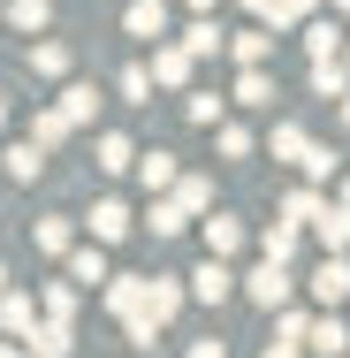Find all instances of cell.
Segmentation results:
<instances>
[{
	"label": "cell",
	"instance_id": "cell-1",
	"mask_svg": "<svg viewBox=\"0 0 350 358\" xmlns=\"http://www.w3.org/2000/svg\"><path fill=\"white\" fill-rule=\"evenodd\" d=\"M289 289H297L289 259H267V252H259V267L244 275V297H251V305H267V313H282V305H289Z\"/></svg>",
	"mask_w": 350,
	"mask_h": 358
},
{
	"label": "cell",
	"instance_id": "cell-2",
	"mask_svg": "<svg viewBox=\"0 0 350 358\" xmlns=\"http://www.w3.org/2000/svg\"><path fill=\"white\" fill-rule=\"evenodd\" d=\"M99 297H107V313H115V320H138L145 305H152V275H115Z\"/></svg>",
	"mask_w": 350,
	"mask_h": 358
},
{
	"label": "cell",
	"instance_id": "cell-3",
	"mask_svg": "<svg viewBox=\"0 0 350 358\" xmlns=\"http://www.w3.org/2000/svg\"><path fill=\"white\" fill-rule=\"evenodd\" d=\"M305 289H312L320 305H335V313H343V305H350V259H343V252H328V259L312 267V282H305Z\"/></svg>",
	"mask_w": 350,
	"mask_h": 358
},
{
	"label": "cell",
	"instance_id": "cell-4",
	"mask_svg": "<svg viewBox=\"0 0 350 358\" xmlns=\"http://www.w3.org/2000/svg\"><path fill=\"white\" fill-rule=\"evenodd\" d=\"M236 282H244V275H228V259H198V275H191V297H198V305H221V297H236Z\"/></svg>",
	"mask_w": 350,
	"mask_h": 358
},
{
	"label": "cell",
	"instance_id": "cell-5",
	"mask_svg": "<svg viewBox=\"0 0 350 358\" xmlns=\"http://www.w3.org/2000/svg\"><path fill=\"white\" fill-rule=\"evenodd\" d=\"M69 282H84V289H107V282H115V267H107V244H99V236L69 252Z\"/></svg>",
	"mask_w": 350,
	"mask_h": 358
},
{
	"label": "cell",
	"instance_id": "cell-6",
	"mask_svg": "<svg viewBox=\"0 0 350 358\" xmlns=\"http://www.w3.org/2000/svg\"><path fill=\"white\" fill-rule=\"evenodd\" d=\"M0 320H8V336H15V343H31V328H38V305H31V289H23V282H8V289H0Z\"/></svg>",
	"mask_w": 350,
	"mask_h": 358
},
{
	"label": "cell",
	"instance_id": "cell-7",
	"mask_svg": "<svg viewBox=\"0 0 350 358\" xmlns=\"http://www.w3.org/2000/svg\"><path fill=\"white\" fill-rule=\"evenodd\" d=\"M191 62H198V54H191L183 38H175V46H152V76H160L168 92H191Z\"/></svg>",
	"mask_w": 350,
	"mask_h": 358
},
{
	"label": "cell",
	"instance_id": "cell-8",
	"mask_svg": "<svg viewBox=\"0 0 350 358\" xmlns=\"http://www.w3.org/2000/svg\"><path fill=\"white\" fill-rule=\"evenodd\" d=\"M305 351H320V358H350V320L335 313V305L312 320V343H305Z\"/></svg>",
	"mask_w": 350,
	"mask_h": 358
},
{
	"label": "cell",
	"instance_id": "cell-9",
	"mask_svg": "<svg viewBox=\"0 0 350 358\" xmlns=\"http://www.w3.org/2000/svg\"><path fill=\"white\" fill-rule=\"evenodd\" d=\"M297 38H305V54H312V62H335V54H350V46H343V15H335V23H328V15H312Z\"/></svg>",
	"mask_w": 350,
	"mask_h": 358
},
{
	"label": "cell",
	"instance_id": "cell-10",
	"mask_svg": "<svg viewBox=\"0 0 350 358\" xmlns=\"http://www.w3.org/2000/svg\"><path fill=\"white\" fill-rule=\"evenodd\" d=\"M84 229H92L99 244H122V236H130L138 221H130V206H122V199H99V206H92V221H84Z\"/></svg>",
	"mask_w": 350,
	"mask_h": 358
},
{
	"label": "cell",
	"instance_id": "cell-11",
	"mask_svg": "<svg viewBox=\"0 0 350 358\" xmlns=\"http://www.w3.org/2000/svg\"><path fill=\"white\" fill-rule=\"evenodd\" d=\"M122 31L130 38H168V0H130L122 8Z\"/></svg>",
	"mask_w": 350,
	"mask_h": 358
},
{
	"label": "cell",
	"instance_id": "cell-12",
	"mask_svg": "<svg viewBox=\"0 0 350 358\" xmlns=\"http://www.w3.org/2000/svg\"><path fill=\"white\" fill-rule=\"evenodd\" d=\"M31 244H38L46 259H69V252H76V229H69V214H46V221H31Z\"/></svg>",
	"mask_w": 350,
	"mask_h": 358
},
{
	"label": "cell",
	"instance_id": "cell-13",
	"mask_svg": "<svg viewBox=\"0 0 350 358\" xmlns=\"http://www.w3.org/2000/svg\"><path fill=\"white\" fill-rule=\"evenodd\" d=\"M275 23H267V31H236V38H228V54H236V69H267V54H275Z\"/></svg>",
	"mask_w": 350,
	"mask_h": 358
},
{
	"label": "cell",
	"instance_id": "cell-14",
	"mask_svg": "<svg viewBox=\"0 0 350 358\" xmlns=\"http://www.w3.org/2000/svg\"><path fill=\"white\" fill-rule=\"evenodd\" d=\"M31 351H38V358H69V351H76V328H69V320H54V313H46V320L31 328Z\"/></svg>",
	"mask_w": 350,
	"mask_h": 358
},
{
	"label": "cell",
	"instance_id": "cell-15",
	"mask_svg": "<svg viewBox=\"0 0 350 358\" xmlns=\"http://www.w3.org/2000/svg\"><path fill=\"white\" fill-rule=\"evenodd\" d=\"M206 252L213 259H236V252H244V221L236 214H206Z\"/></svg>",
	"mask_w": 350,
	"mask_h": 358
},
{
	"label": "cell",
	"instance_id": "cell-16",
	"mask_svg": "<svg viewBox=\"0 0 350 358\" xmlns=\"http://www.w3.org/2000/svg\"><path fill=\"white\" fill-rule=\"evenodd\" d=\"M138 183H145V191H175V183H183L175 152H138Z\"/></svg>",
	"mask_w": 350,
	"mask_h": 358
},
{
	"label": "cell",
	"instance_id": "cell-17",
	"mask_svg": "<svg viewBox=\"0 0 350 358\" xmlns=\"http://www.w3.org/2000/svg\"><path fill=\"white\" fill-rule=\"evenodd\" d=\"M320 214H328V199H320V183H297V191L282 199V221H297V229H312Z\"/></svg>",
	"mask_w": 350,
	"mask_h": 358
},
{
	"label": "cell",
	"instance_id": "cell-18",
	"mask_svg": "<svg viewBox=\"0 0 350 358\" xmlns=\"http://www.w3.org/2000/svg\"><path fill=\"white\" fill-rule=\"evenodd\" d=\"M259 252H267V259H297V252H305V229H297V221H267V229H259Z\"/></svg>",
	"mask_w": 350,
	"mask_h": 358
},
{
	"label": "cell",
	"instance_id": "cell-19",
	"mask_svg": "<svg viewBox=\"0 0 350 358\" xmlns=\"http://www.w3.org/2000/svg\"><path fill=\"white\" fill-rule=\"evenodd\" d=\"M267 152H275V160H289V168H305V152H312V138H305L297 122H275V130H267Z\"/></svg>",
	"mask_w": 350,
	"mask_h": 358
},
{
	"label": "cell",
	"instance_id": "cell-20",
	"mask_svg": "<svg viewBox=\"0 0 350 358\" xmlns=\"http://www.w3.org/2000/svg\"><path fill=\"white\" fill-rule=\"evenodd\" d=\"M312 92H320V99H350V54H335V62H312Z\"/></svg>",
	"mask_w": 350,
	"mask_h": 358
},
{
	"label": "cell",
	"instance_id": "cell-21",
	"mask_svg": "<svg viewBox=\"0 0 350 358\" xmlns=\"http://www.w3.org/2000/svg\"><path fill=\"white\" fill-rule=\"evenodd\" d=\"M31 138L46 145V152H54V145H69V138H76V122L61 115V107H38V115H31Z\"/></svg>",
	"mask_w": 350,
	"mask_h": 358
},
{
	"label": "cell",
	"instance_id": "cell-22",
	"mask_svg": "<svg viewBox=\"0 0 350 358\" xmlns=\"http://www.w3.org/2000/svg\"><path fill=\"white\" fill-rule=\"evenodd\" d=\"M312 236H320V252H350V214L335 206V199H328V214L312 221Z\"/></svg>",
	"mask_w": 350,
	"mask_h": 358
},
{
	"label": "cell",
	"instance_id": "cell-23",
	"mask_svg": "<svg viewBox=\"0 0 350 358\" xmlns=\"http://www.w3.org/2000/svg\"><path fill=\"white\" fill-rule=\"evenodd\" d=\"M92 152H99V168H107V176H122V168H138V145L122 138V130H107V138L92 145Z\"/></svg>",
	"mask_w": 350,
	"mask_h": 358
},
{
	"label": "cell",
	"instance_id": "cell-24",
	"mask_svg": "<svg viewBox=\"0 0 350 358\" xmlns=\"http://www.w3.org/2000/svg\"><path fill=\"white\" fill-rule=\"evenodd\" d=\"M145 313H152V320L168 328V320L183 313V282H175V275H152V305H145Z\"/></svg>",
	"mask_w": 350,
	"mask_h": 358
},
{
	"label": "cell",
	"instance_id": "cell-25",
	"mask_svg": "<svg viewBox=\"0 0 350 358\" xmlns=\"http://www.w3.org/2000/svg\"><path fill=\"white\" fill-rule=\"evenodd\" d=\"M312 8H320V0H267V15H259V23H275V31H305V23H312Z\"/></svg>",
	"mask_w": 350,
	"mask_h": 358
},
{
	"label": "cell",
	"instance_id": "cell-26",
	"mask_svg": "<svg viewBox=\"0 0 350 358\" xmlns=\"http://www.w3.org/2000/svg\"><path fill=\"white\" fill-rule=\"evenodd\" d=\"M228 38H236V31H221V23H213V15H198V23H191V31H183V46H191V54H198V62H206V54H221V46H228Z\"/></svg>",
	"mask_w": 350,
	"mask_h": 358
},
{
	"label": "cell",
	"instance_id": "cell-27",
	"mask_svg": "<svg viewBox=\"0 0 350 358\" xmlns=\"http://www.w3.org/2000/svg\"><path fill=\"white\" fill-rule=\"evenodd\" d=\"M54 107H61V115H69L76 130H84V122L99 115V92H92V84H61V99H54Z\"/></svg>",
	"mask_w": 350,
	"mask_h": 358
},
{
	"label": "cell",
	"instance_id": "cell-28",
	"mask_svg": "<svg viewBox=\"0 0 350 358\" xmlns=\"http://www.w3.org/2000/svg\"><path fill=\"white\" fill-rule=\"evenodd\" d=\"M183 115H191L198 130H221V122H228V99H213V92H183Z\"/></svg>",
	"mask_w": 350,
	"mask_h": 358
},
{
	"label": "cell",
	"instance_id": "cell-29",
	"mask_svg": "<svg viewBox=\"0 0 350 358\" xmlns=\"http://www.w3.org/2000/svg\"><path fill=\"white\" fill-rule=\"evenodd\" d=\"M145 221H152V236H175L183 221H198V214H191V206H183L175 191H168V199H152V214H145Z\"/></svg>",
	"mask_w": 350,
	"mask_h": 358
},
{
	"label": "cell",
	"instance_id": "cell-30",
	"mask_svg": "<svg viewBox=\"0 0 350 358\" xmlns=\"http://www.w3.org/2000/svg\"><path fill=\"white\" fill-rule=\"evenodd\" d=\"M152 84H160V76H152V62H130V69L115 76V92H122L130 107H145V99H152Z\"/></svg>",
	"mask_w": 350,
	"mask_h": 358
},
{
	"label": "cell",
	"instance_id": "cell-31",
	"mask_svg": "<svg viewBox=\"0 0 350 358\" xmlns=\"http://www.w3.org/2000/svg\"><path fill=\"white\" fill-rule=\"evenodd\" d=\"M38 168H46V145H38V138H23V145H8V176H15V183H31V176H38Z\"/></svg>",
	"mask_w": 350,
	"mask_h": 358
},
{
	"label": "cell",
	"instance_id": "cell-32",
	"mask_svg": "<svg viewBox=\"0 0 350 358\" xmlns=\"http://www.w3.org/2000/svg\"><path fill=\"white\" fill-rule=\"evenodd\" d=\"M236 107H275V76L244 69V76H236Z\"/></svg>",
	"mask_w": 350,
	"mask_h": 358
},
{
	"label": "cell",
	"instance_id": "cell-33",
	"mask_svg": "<svg viewBox=\"0 0 350 358\" xmlns=\"http://www.w3.org/2000/svg\"><path fill=\"white\" fill-rule=\"evenodd\" d=\"M31 69L38 76H69V46H61V38H31Z\"/></svg>",
	"mask_w": 350,
	"mask_h": 358
},
{
	"label": "cell",
	"instance_id": "cell-34",
	"mask_svg": "<svg viewBox=\"0 0 350 358\" xmlns=\"http://www.w3.org/2000/svg\"><path fill=\"white\" fill-rule=\"evenodd\" d=\"M8 23H15V31H31V38H38V31H46V23H54V8H46V0H8Z\"/></svg>",
	"mask_w": 350,
	"mask_h": 358
},
{
	"label": "cell",
	"instance_id": "cell-35",
	"mask_svg": "<svg viewBox=\"0 0 350 358\" xmlns=\"http://www.w3.org/2000/svg\"><path fill=\"white\" fill-rule=\"evenodd\" d=\"M76 297H84V282H46V297H38V305H46L54 320H76Z\"/></svg>",
	"mask_w": 350,
	"mask_h": 358
},
{
	"label": "cell",
	"instance_id": "cell-36",
	"mask_svg": "<svg viewBox=\"0 0 350 358\" xmlns=\"http://www.w3.org/2000/svg\"><path fill=\"white\" fill-rule=\"evenodd\" d=\"M213 145H221V160H251V130H244V122H221Z\"/></svg>",
	"mask_w": 350,
	"mask_h": 358
},
{
	"label": "cell",
	"instance_id": "cell-37",
	"mask_svg": "<svg viewBox=\"0 0 350 358\" xmlns=\"http://www.w3.org/2000/svg\"><path fill=\"white\" fill-rule=\"evenodd\" d=\"M275 336H282V343H312V313H289V305H282V313H275Z\"/></svg>",
	"mask_w": 350,
	"mask_h": 358
},
{
	"label": "cell",
	"instance_id": "cell-38",
	"mask_svg": "<svg viewBox=\"0 0 350 358\" xmlns=\"http://www.w3.org/2000/svg\"><path fill=\"white\" fill-rule=\"evenodd\" d=\"M175 199H183L191 214H213V183H206V176H183V183H175Z\"/></svg>",
	"mask_w": 350,
	"mask_h": 358
},
{
	"label": "cell",
	"instance_id": "cell-39",
	"mask_svg": "<svg viewBox=\"0 0 350 358\" xmlns=\"http://www.w3.org/2000/svg\"><path fill=\"white\" fill-rule=\"evenodd\" d=\"M328 176H335V152L312 145V152H305V183H328Z\"/></svg>",
	"mask_w": 350,
	"mask_h": 358
},
{
	"label": "cell",
	"instance_id": "cell-40",
	"mask_svg": "<svg viewBox=\"0 0 350 358\" xmlns=\"http://www.w3.org/2000/svg\"><path fill=\"white\" fill-rule=\"evenodd\" d=\"M183 358H228V343H213V336H206V343H191Z\"/></svg>",
	"mask_w": 350,
	"mask_h": 358
},
{
	"label": "cell",
	"instance_id": "cell-41",
	"mask_svg": "<svg viewBox=\"0 0 350 358\" xmlns=\"http://www.w3.org/2000/svg\"><path fill=\"white\" fill-rule=\"evenodd\" d=\"M259 358H305V343H282V336H275V343H267Z\"/></svg>",
	"mask_w": 350,
	"mask_h": 358
},
{
	"label": "cell",
	"instance_id": "cell-42",
	"mask_svg": "<svg viewBox=\"0 0 350 358\" xmlns=\"http://www.w3.org/2000/svg\"><path fill=\"white\" fill-rule=\"evenodd\" d=\"M335 206H343V214H350V176H343V183H335Z\"/></svg>",
	"mask_w": 350,
	"mask_h": 358
},
{
	"label": "cell",
	"instance_id": "cell-43",
	"mask_svg": "<svg viewBox=\"0 0 350 358\" xmlns=\"http://www.w3.org/2000/svg\"><path fill=\"white\" fill-rule=\"evenodd\" d=\"M0 358H38V351H23V343H8V351H0Z\"/></svg>",
	"mask_w": 350,
	"mask_h": 358
},
{
	"label": "cell",
	"instance_id": "cell-44",
	"mask_svg": "<svg viewBox=\"0 0 350 358\" xmlns=\"http://www.w3.org/2000/svg\"><path fill=\"white\" fill-rule=\"evenodd\" d=\"M191 8H198V15H213V8H221V0H191Z\"/></svg>",
	"mask_w": 350,
	"mask_h": 358
},
{
	"label": "cell",
	"instance_id": "cell-45",
	"mask_svg": "<svg viewBox=\"0 0 350 358\" xmlns=\"http://www.w3.org/2000/svg\"><path fill=\"white\" fill-rule=\"evenodd\" d=\"M335 115H343V130H350V99H335Z\"/></svg>",
	"mask_w": 350,
	"mask_h": 358
},
{
	"label": "cell",
	"instance_id": "cell-46",
	"mask_svg": "<svg viewBox=\"0 0 350 358\" xmlns=\"http://www.w3.org/2000/svg\"><path fill=\"white\" fill-rule=\"evenodd\" d=\"M328 8H335V15H350V0H328Z\"/></svg>",
	"mask_w": 350,
	"mask_h": 358
}]
</instances>
